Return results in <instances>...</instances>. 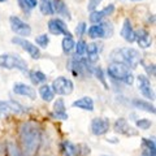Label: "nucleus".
I'll return each mask as SVG.
<instances>
[{
  "instance_id": "f257e3e1",
  "label": "nucleus",
  "mask_w": 156,
  "mask_h": 156,
  "mask_svg": "<svg viewBox=\"0 0 156 156\" xmlns=\"http://www.w3.org/2000/svg\"><path fill=\"white\" fill-rule=\"evenodd\" d=\"M20 143L23 156H35L42 144L41 129L33 122H23L20 128Z\"/></svg>"
},
{
  "instance_id": "f03ea898",
  "label": "nucleus",
  "mask_w": 156,
  "mask_h": 156,
  "mask_svg": "<svg viewBox=\"0 0 156 156\" xmlns=\"http://www.w3.org/2000/svg\"><path fill=\"white\" fill-rule=\"evenodd\" d=\"M111 61L124 64L128 68H136L142 62V56L138 50L134 48H116L111 52Z\"/></svg>"
},
{
  "instance_id": "7ed1b4c3",
  "label": "nucleus",
  "mask_w": 156,
  "mask_h": 156,
  "mask_svg": "<svg viewBox=\"0 0 156 156\" xmlns=\"http://www.w3.org/2000/svg\"><path fill=\"white\" fill-rule=\"evenodd\" d=\"M107 72H108V76L111 78H113L116 81H121L126 85H133L134 82V76L130 72V68H128L124 64L112 62V64H109Z\"/></svg>"
},
{
  "instance_id": "20e7f679",
  "label": "nucleus",
  "mask_w": 156,
  "mask_h": 156,
  "mask_svg": "<svg viewBox=\"0 0 156 156\" xmlns=\"http://www.w3.org/2000/svg\"><path fill=\"white\" fill-rule=\"evenodd\" d=\"M0 68L4 69H18L22 73H27V64L25 60H22L18 55H2L0 56Z\"/></svg>"
},
{
  "instance_id": "39448f33",
  "label": "nucleus",
  "mask_w": 156,
  "mask_h": 156,
  "mask_svg": "<svg viewBox=\"0 0 156 156\" xmlns=\"http://www.w3.org/2000/svg\"><path fill=\"white\" fill-rule=\"evenodd\" d=\"M113 34V26L111 22H100L95 23L89 27V35L92 39H100V38H111Z\"/></svg>"
},
{
  "instance_id": "423d86ee",
  "label": "nucleus",
  "mask_w": 156,
  "mask_h": 156,
  "mask_svg": "<svg viewBox=\"0 0 156 156\" xmlns=\"http://www.w3.org/2000/svg\"><path fill=\"white\" fill-rule=\"evenodd\" d=\"M52 91L56 92L57 95H70L74 89V85L69 78L58 77L52 82Z\"/></svg>"
},
{
  "instance_id": "0eeeda50",
  "label": "nucleus",
  "mask_w": 156,
  "mask_h": 156,
  "mask_svg": "<svg viewBox=\"0 0 156 156\" xmlns=\"http://www.w3.org/2000/svg\"><path fill=\"white\" fill-rule=\"evenodd\" d=\"M48 30H50V33L53 34V35H61V34H64L66 38H73L72 33L68 30L66 23L60 18L50 20V21H48Z\"/></svg>"
},
{
  "instance_id": "6e6552de",
  "label": "nucleus",
  "mask_w": 156,
  "mask_h": 156,
  "mask_svg": "<svg viewBox=\"0 0 156 156\" xmlns=\"http://www.w3.org/2000/svg\"><path fill=\"white\" fill-rule=\"evenodd\" d=\"M11 22V29L13 33H16L20 37H29L31 34V27L27 25L26 22H23L21 18H18L16 16H12L9 18Z\"/></svg>"
},
{
  "instance_id": "1a4fd4ad",
  "label": "nucleus",
  "mask_w": 156,
  "mask_h": 156,
  "mask_svg": "<svg viewBox=\"0 0 156 156\" xmlns=\"http://www.w3.org/2000/svg\"><path fill=\"white\" fill-rule=\"evenodd\" d=\"M111 128V124H109V120L105 119V117H96V119L92 120L91 122V131L94 135H104L105 133L109 131Z\"/></svg>"
},
{
  "instance_id": "9d476101",
  "label": "nucleus",
  "mask_w": 156,
  "mask_h": 156,
  "mask_svg": "<svg viewBox=\"0 0 156 156\" xmlns=\"http://www.w3.org/2000/svg\"><path fill=\"white\" fill-rule=\"evenodd\" d=\"M12 43L21 46L23 50H25L29 55H30V57H33V58H39V57H41V50H39V47H37L35 44H33L31 42L26 41V39L16 37V38L12 39Z\"/></svg>"
},
{
  "instance_id": "9b49d317",
  "label": "nucleus",
  "mask_w": 156,
  "mask_h": 156,
  "mask_svg": "<svg viewBox=\"0 0 156 156\" xmlns=\"http://www.w3.org/2000/svg\"><path fill=\"white\" fill-rule=\"evenodd\" d=\"M136 81H138V89L140 91V94H142L144 98H147V99L154 100L155 92L152 90V87H151V82H150L148 78L143 74H139L136 77Z\"/></svg>"
},
{
  "instance_id": "f8f14e48",
  "label": "nucleus",
  "mask_w": 156,
  "mask_h": 156,
  "mask_svg": "<svg viewBox=\"0 0 156 156\" xmlns=\"http://www.w3.org/2000/svg\"><path fill=\"white\" fill-rule=\"evenodd\" d=\"M9 112L18 115V113L26 112V108L14 100H7V101L0 100V113H9Z\"/></svg>"
},
{
  "instance_id": "ddd939ff",
  "label": "nucleus",
  "mask_w": 156,
  "mask_h": 156,
  "mask_svg": "<svg viewBox=\"0 0 156 156\" xmlns=\"http://www.w3.org/2000/svg\"><path fill=\"white\" fill-rule=\"evenodd\" d=\"M115 131L116 133L122 134L125 136H135L138 134V131H136L134 128H131L125 119H119L116 121L115 122Z\"/></svg>"
},
{
  "instance_id": "4468645a",
  "label": "nucleus",
  "mask_w": 156,
  "mask_h": 156,
  "mask_svg": "<svg viewBox=\"0 0 156 156\" xmlns=\"http://www.w3.org/2000/svg\"><path fill=\"white\" fill-rule=\"evenodd\" d=\"M135 33V42L138 43L140 48H150L152 44V37L150 35V33L144 29H139V30L134 31Z\"/></svg>"
},
{
  "instance_id": "2eb2a0df",
  "label": "nucleus",
  "mask_w": 156,
  "mask_h": 156,
  "mask_svg": "<svg viewBox=\"0 0 156 156\" xmlns=\"http://www.w3.org/2000/svg\"><path fill=\"white\" fill-rule=\"evenodd\" d=\"M115 12V5L113 4H109V5H107L104 9H101V11H94L91 12L90 14V22L91 23H100L101 20H103L105 16H109Z\"/></svg>"
},
{
  "instance_id": "dca6fc26",
  "label": "nucleus",
  "mask_w": 156,
  "mask_h": 156,
  "mask_svg": "<svg viewBox=\"0 0 156 156\" xmlns=\"http://www.w3.org/2000/svg\"><path fill=\"white\" fill-rule=\"evenodd\" d=\"M101 50V46L99 43H90L86 46V53H87V58L86 60L90 64H95L99 60V52Z\"/></svg>"
},
{
  "instance_id": "f3484780",
  "label": "nucleus",
  "mask_w": 156,
  "mask_h": 156,
  "mask_svg": "<svg viewBox=\"0 0 156 156\" xmlns=\"http://www.w3.org/2000/svg\"><path fill=\"white\" fill-rule=\"evenodd\" d=\"M13 92L17 95H22V96H27L30 99H35L37 92L33 89L31 86L25 85V83H16L13 86Z\"/></svg>"
},
{
  "instance_id": "a211bd4d",
  "label": "nucleus",
  "mask_w": 156,
  "mask_h": 156,
  "mask_svg": "<svg viewBox=\"0 0 156 156\" xmlns=\"http://www.w3.org/2000/svg\"><path fill=\"white\" fill-rule=\"evenodd\" d=\"M121 37H122L128 43L135 42V33H134V29L131 26V22H130L129 18H125V21H124L122 29H121Z\"/></svg>"
},
{
  "instance_id": "6ab92c4d",
  "label": "nucleus",
  "mask_w": 156,
  "mask_h": 156,
  "mask_svg": "<svg viewBox=\"0 0 156 156\" xmlns=\"http://www.w3.org/2000/svg\"><path fill=\"white\" fill-rule=\"evenodd\" d=\"M61 152L64 156H81L80 146H76L69 140H64L61 143Z\"/></svg>"
},
{
  "instance_id": "aec40b11",
  "label": "nucleus",
  "mask_w": 156,
  "mask_h": 156,
  "mask_svg": "<svg viewBox=\"0 0 156 156\" xmlns=\"http://www.w3.org/2000/svg\"><path fill=\"white\" fill-rule=\"evenodd\" d=\"M65 103L62 99H57L53 105V113L52 116L57 120H68V113L65 112Z\"/></svg>"
},
{
  "instance_id": "412c9836",
  "label": "nucleus",
  "mask_w": 156,
  "mask_h": 156,
  "mask_svg": "<svg viewBox=\"0 0 156 156\" xmlns=\"http://www.w3.org/2000/svg\"><path fill=\"white\" fill-rule=\"evenodd\" d=\"M73 107L91 112V111H94V100L89 96H83V98H81V99L73 101Z\"/></svg>"
},
{
  "instance_id": "4be33fe9",
  "label": "nucleus",
  "mask_w": 156,
  "mask_h": 156,
  "mask_svg": "<svg viewBox=\"0 0 156 156\" xmlns=\"http://www.w3.org/2000/svg\"><path fill=\"white\" fill-rule=\"evenodd\" d=\"M133 105L136 109H142V111H146V112H150V113H155V107L151 104L150 101L140 100V99H134Z\"/></svg>"
},
{
  "instance_id": "5701e85b",
  "label": "nucleus",
  "mask_w": 156,
  "mask_h": 156,
  "mask_svg": "<svg viewBox=\"0 0 156 156\" xmlns=\"http://www.w3.org/2000/svg\"><path fill=\"white\" fill-rule=\"evenodd\" d=\"M39 95L42 96V99L44 101H51L55 96V92L52 91V89L48 85H43L39 87Z\"/></svg>"
},
{
  "instance_id": "b1692460",
  "label": "nucleus",
  "mask_w": 156,
  "mask_h": 156,
  "mask_svg": "<svg viewBox=\"0 0 156 156\" xmlns=\"http://www.w3.org/2000/svg\"><path fill=\"white\" fill-rule=\"evenodd\" d=\"M29 76H30V80L33 81V83L35 85H41V83H44L47 81V77L44 73L39 72V70H30L29 72Z\"/></svg>"
},
{
  "instance_id": "393cba45",
  "label": "nucleus",
  "mask_w": 156,
  "mask_h": 156,
  "mask_svg": "<svg viewBox=\"0 0 156 156\" xmlns=\"http://www.w3.org/2000/svg\"><path fill=\"white\" fill-rule=\"evenodd\" d=\"M39 8H41V12L43 14H53L55 13V9H53V2L52 0H41V4H39Z\"/></svg>"
},
{
  "instance_id": "a878e982",
  "label": "nucleus",
  "mask_w": 156,
  "mask_h": 156,
  "mask_svg": "<svg viewBox=\"0 0 156 156\" xmlns=\"http://www.w3.org/2000/svg\"><path fill=\"white\" fill-rule=\"evenodd\" d=\"M53 9H55V12H57L58 14H64L65 17H69V11H68V8L62 0H55V2H53Z\"/></svg>"
},
{
  "instance_id": "bb28decb",
  "label": "nucleus",
  "mask_w": 156,
  "mask_h": 156,
  "mask_svg": "<svg viewBox=\"0 0 156 156\" xmlns=\"http://www.w3.org/2000/svg\"><path fill=\"white\" fill-rule=\"evenodd\" d=\"M61 46H62V51H64L65 53H69V52H72L73 48H74L76 43H74V41H73V38H66L65 37L64 39H62Z\"/></svg>"
},
{
  "instance_id": "cd10ccee",
  "label": "nucleus",
  "mask_w": 156,
  "mask_h": 156,
  "mask_svg": "<svg viewBox=\"0 0 156 156\" xmlns=\"http://www.w3.org/2000/svg\"><path fill=\"white\" fill-rule=\"evenodd\" d=\"M20 2V5L23 9L25 12H29L30 9L35 8L38 5V0H18Z\"/></svg>"
},
{
  "instance_id": "c85d7f7f",
  "label": "nucleus",
  "mask_w": 156,
  "mask_h": 156,
  "mask_svg": "<svg viewBox=\"0 0 156 156\" xmlns=\"http://www.w3.org/2000/svg\"><path fill=\"white\" fill-rule=\"evenodd\" d=\"M35 42H37V44H38L39 47H42V48H47L48 43H50V38H48L47 34H42V35L37 37Z\"/></svg>"
},
{
  "instance_id": "c756f323",
  "label": "nucleus",
  "mask_w": 156,
  "mask_h": 156,
  "mask_svg": "<svg viewBox=\"0 0 156 156\" xmlns=\"http://www.w3.org/2000/svg\"><path fill=\"white\" fill-rule=\"evenodd\" d=\"M135 124L140 130H147L151 128V125H152V122H151L148 119H139V120H136Z\"/></svg>"
},
{
  "instance_id": "7c9ffc66",
  "label": "nucleus",
  "mask_w": 156,
  "mask_h": 156,
  "mask_svg": "<svg viewBox=\"0 0 156 156\" xmlns=\"http://www.w3.org/2000/svg\"><path fill=\"white\" fill-rule=\"evenodd\" d=\"M86 46H87V43H86L85 41H80V42H78L77 44L74 46L77 57H78V56H82L83 53H86Z\"/></svg>"
},
{
  "instance_id": "2f4dec72",
  "label": "nucleus",
  "mask_w": 156,
  "mask_h": 156,
  "mask_svg": "<svg viewBox=\"0 0 156 156\" xmlns=\"http://www.w3.org/2000/svg\"><path fill=\"white\" fill-rule=\"evenodd\" d=\"M142 143H143V146L146 147V150L154 151V152H156V146H155V142H154V140L147 139V138H143V139H142Z\"/></svg>"
},
{
  "instance_id": "473e14b6",
  "label": "nucleus",
  "mask_w": 156,
  "mask_h": 156,
  "mask_svg": "<svg viewBox=\"0 0 156 156\" xmlns=\"http://www.w3.org/2000/svg\"><path fill=\"white\" fill-rule=\"evenodd\" d=\"M86 30H87V26H86V23L85 22H80L77 25V27H76V34L78 37H82L83 34L86 33Z\"/></svg>"
},
{
  "instance_id": "72a5a7b5",
  "label": "nucleus",
  "mask_w": 156,
  "mask_h": 156,
  "mask_svg": "<svg viewBox=\"0 0 156 156\" xmlns=\"http://www.w3.org/2000/svg\"><path fill=\"white\" fill-rule=\"evenodd\" d=\"M101 2H103V0H89V4H87V11L94 12Z\"/></svg>"
},
{
  "instance_id": "f704fd0d",
  "label": "nucleus",
  "mask_w": 156,
  "mask_h": 156,
  "mask_svg": "<svg viewBox=\"0 0 156 156\" xmlns=\"http://www.w3.org/2000/svg\"><path fill=\"white\" fill-rule=\"evenodd\" d=\"M92 72H94V74L98 77V80H100L101 83H103V85L107 87V83H105V81H104V77H103V72H101L100 68H94V69H92Z\"/></svg>"
},
{
  "instance_id": "c9c22d12",
  "label": "nucleus",
  "mask_w": 156,
  "mask_h": 156,
  "mask_svg": "<svg viewBox=\"0 0 156 156\" xmlns=\"http://www.w3.org/2000/svg\"><path fill=\"white\" fill-rule=\"evenodd\" d=\"M144 69H146V72H147L150 76L155 77L156 70H155V65H154V64H152V65H146V66H144Z\"/></svg>"
},
{
  "instance_id": "e433bc0d",
  "label": "nucleus",
  "mask_w": 156,
  "mask_h": 156,
  "mask_svg": "<svg viewBox=\"0 0 156 156\" xmlns=\"http://www.w3.org/2000/svg\"><path fill=\"white\" fill-rule=\"evenodd\" d=\"M156 152H154V151H148V150H144L142 152V156H155Z\"/></svg>"
},
{
  "instance_id": "4c0bfd02",
  "label": "nucleus",
  "mask_w": 156,
  "mask_h": 156,
  "mask_svg": "<svg viewBox=\"0 0 156 156\" xmlns=\"http://www.w3.org/2000/svg\"><path fill=\"white\" fill-rule=\"evenodd\" d=\"M0 2H2V3H3V2H7V0H0Z\"/></svg>"
},
{
  "instance_id": "58836bf2",
  "label": "nucleus",
  "mask_w": 156,
  "mask_h": 156,
  "mask_svg": "<svg viewBox=\"0 0 156 156\" xmlns=\"http://www.w3.org/2000/svg\"><path fill=\"white\" fill-rule=\"evenodd\" d=\"M133 2H139V0H133Z\"/></svg>"
},
{
  "instance_id": "ea45409f",
  "label": "nucleus",
  "mask_w": 156,
  "mask_h": 156,
  "mask_svg": "<svg viewBox=\"0 0 156 156\" xmlns=\"http://www.w3.org/2000/svg\"><path fill=\"white\" fill-rule=\"evenodd\" d=\"M100 156H107V155H100Z\"/></svg>"
}]
</instances>
